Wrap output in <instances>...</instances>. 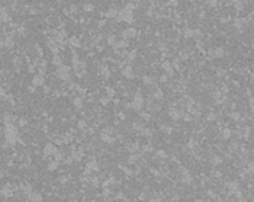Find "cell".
Returning a JSON list of instances; mask_svg holds the SVG:
<instances>
[{
    "instance_id": "obj_1",
    "label": "cell",
    "mask_w": 254,
    "mask_h": 202,
    "mask_svg": "<svg viewBox=\"0 0 254 202\" xmlns=\"http://www.w3.org/2000/svg\"><path fill=\"white\" fill-rule=\"evenodd\" d=\"M118 19H119V20H127V22H131V20H132V10H131L129 7L121 10V15H119Z\"/></svg>"
},
{
    "instance_id": "obj_2",
    "label": "cell",
    "mask_w": 254,
    "mask_h": 202,
    "mask_svg": "<svg viewBox=\"0 0 254 202\" xmlns=\"http://www.w3.org/2000/svg\"><path fill=\"white\" fill-rule=\"evenodd\" d=\"M122 74L127 77V79H134V77H135V73H134L132 67H125L124 71H122Z\"/></svg>"
},
{
    "instance_id": "obj_3",
    "label": "cell",
    "mask_w": 254,
    "mask_h": 202,
    "mask_svg": "<svg viewBox=\"0 0 254 202\" xmlns=\"http://www.w3.org/2000/svg\"><path fill=\"white\" fill-rule=\"evenodd\" d=\"M122 34H124V38H134L136 32H135V29L129 28V29H125V31H124Z\"/></svg>"
},
{
    "instance_id": "obj_4",
    "label": "cell",
    "mask_w": 254,
    "mask_h": 202,
    "mask_svg": "<svg viewBox=\"0 0 254 202\" xmlns=\"http://www.w3.org/2000/svg\"><path fill=\"white\" fill-rule=\"evenodd\" d=\"M209 54H211V55H213V57H222V55H224V50H222V48L211 50V51H209Z\"/></svg>"
},
{
    "instance_id": "obj_5",
    "label": "cell",
    "mask_w": 254,
    "mask_h": 202,
    "mask_svg": "<svg viewBox=\"0 0 254 202\" xmlns=\"http://www.w3.org/2000/svg\"><path fill=\"white\" fill-rule=\"evenodd\" d=\"M32 83H34L35 86H42V84H44V77L42 76H35Z\"/></svg>"
},
{
    "instance_id": "obj_6",
    "label": "cell",
    "mask_w": 254,
    "mask_h": 202,
    "mask_svg": "<svg viewBox=\"0 0 254 202\" xmlns=\"http://www.w3.org/2000/svg\"><path fill=\"white\" fill-rule=\"evenodd\" d=\"M54 153H55V147L52 144L45 145V154H54Z\"/></svg>"
},
{
    "instance_id": "obj_7",
    "label": "cell",
    "mask_w": 254,
    "mask_h": 202,
    "mask_svg": "<svg viewBox=\"0 0 254 202\" xmlns=\"http://www.w3.org/2000/svg\"><path fill=\"white\" fill-rule=\"evenodd\" d=\"M142 106V99L139 98V96H136V101H134V108L135 109H139Z\"/></svg>"
},
{
    "instance_id": "obj_8",
    "label": "cell",
    "mask_w": 254,
    "mask_h": 202,
    "mask_svg": "<svg viewBox=\"0 0 254 202\" xmlns=\"http://www.w3.org/2000/svg\"><path fill=\"white\" fill-rule=\"evenodd\" d=\"M31 201H34V202H39V201H42V196L39 194H34L32 196H31Z\"/></svg>"
},
{
    "instance_id": "obj_9",
    "label": "cell",
    "mask_w": 254,
    "mask_h": 202,
    "mask_svg": "<svg viewBox=\"0 0 254 202\" xmlns=\"http://www.w3.org/2000/svg\"><path fill=\"white\" fill-rule=\"evenodd\" d=\"M70 44H71V47H78V45H80V41L77 39L76 36H73V38L70 39Z\"/></svg>"
},
{
    "instance_id": "obj_10",
    "label": "cell",
    "mask_w": 254,
    "mask_h": 202,
    "mask_svg": "<svg viewBox=\"0 0 254 202\" xmlns=\"http://www.w3.org/2000/svg\"><path fill=\"white\" fill-rule=\"evenodd\" d=\"M118 15V10L116 9H109V12H108V17H115Z\"/></svg>"
},
{
    "instance_id": "obj_11",
    "label": "cell",
    "mask_w": 254,
    "mask_h": 202,
    "mask_svg": "<svg viewBox=\"0 0 254 202\" xmlns=\"http://www.w3.org/2000/svg\"><path fill=\"white\" fill-rule=\"evenodd\" d=\"M163 68H164L166 71H169V73H171V64H170L169 61H166V63H163Z\"/></svg>"
},
{
    "instance_id": "obj_12",
    "label": "cell",
    "mask_w": 254,
    "mask_h": 202,
    "mask_svg": "<svg viewBox=\"0 0 254 202\" xmlns=\"http://www.w3.org/2000/svg\"><path fill=\"white\" fill-rule=\"evenodd\" d=\"M170 115H171V118H173V119H179V118H180V112H177V110H171V112H170Z\"/></svg>"
},
{
    "instance_id": "obj_13",
    "label": "cell",
    "mask_w": 254,
    "mask_h": 202,
    "mask_svg": "<svg viewBox=\"0 0 254 202\" xmlns=\"http://www.w3.org/2000/svg\"><path fill=\"white\" fill-rule=\"evenodd\" d=\"M228 188L229 189H231V191H232V192H235V191H237V182H231V183H228Z\"/></svg>"
},
{
    "instance_id": "obj_14",
    "label": "cell",
    "mask_w": 254,
    "mask_h": 202,
    "mask_svg": "<svg viewBox=\"0 0 254 202\" xmlns=\"http://www.w3.org/2000/svg\"><path fill=\"white\" fill-rule=\"evenodd\" d=\"M222 135H224V138H229V137H231V131H229L228 128H225V129L222 131Z\"/></svg>"
},
{
    "instance_id": "obj_15",
    "label": "cell",
    "mask_w": 254,
    "mask_h": 202,
    "mask_svg": "<svg viewBox=\"0 0 254 202\" xmlns=\"http://www.w3.org/2000/svg\"><path fill=\"white\" fill-rule=\"evenodd\" d=\"M74 105H76V106H81V99H80V98H76V99H74Z\"/></svg>"
},
{
    "instance_id": "obj_16",
    "label": "cell",
    "mask_w": 254,
    "mask_h": 202,
    "mask_svg": "<svg viewBox=\"0 0 254 202\" xmlns=\"http://www.w3.org/2000/svg\"><path fill=\"white\" fill-rule=\"evenodd\" d=\"M215 119H216V115H215V113H209V115H208V121H215Z\"/></svg>"
},
{
    "instance_id": "obj_17",
    "label": "cell",
    "mask_w": 254,
    "mask_h": 202,
    "mask_svg": "<svg viewBox=\"0 0 254 202\" xmlns=\"http://www.w3.org/2000/svg\"><path fill=\"white\" fill-rule=\"evenodd\" d=\"M231 118H234V119H240V113H237V112H232V113H231Z\"/></svg>"
},
{
    "instance_id": "obj_18",
    "label": "cell",
    "mask_w": 254,
    "mask_h": 202,
    "mask_svg": "<svg viewBox=\"0 0 254 202\" xmlns=\"http://www.w3.org/2000/svg\"><path fill=\"white\" fill-rule=\"evenodd\" d=\"M221 161H222V159H221V157H215V159H213V163H215V164H219Z\"/></svg>"
},
{
    "instance_id": "obj_19",
    "label": "cell",
    "mask_w": 254,
    "mask_h": 202,
    "mask_svg": "<svg viewBox=\"0 0 254 202\" xmlns=\"http://www.w3.org/2000/svg\"><path fill=\"white\" fill-rule=\"evenodd\" d=\"M248 170L250 172H254V163L251 161V163H248Z\"/></svg>"
},
{
    "instance_id": "obj_20",
    "label": "cell",
    "mask_w": 254,
    "mask_h": 202,
    "mask_svg": "<svg viewBox=\"0 0 254 202\" xmlns=\"http://www.w3.org/2000/svg\"><path fill=\"white\" fill-rule=\"evenodd\" d=\"M250 108H251V112L254 113V99H251V101H250Z\"/></svg>"
},
{
    "instance_id": "obj_21",
    "label": "cell",
    "mask_w": 254,
    "mask_h": 202,
    "mask_svg": "<svg viewBox=\"0 0 254 202\" xmlns=\"http://www.w3.org/2000/svg\"><path fill=\"white\" fill-rule=\"evenodd\" d=\"M129 160H131V163H135V161L138 160V156H132V157H131Z\"/></svg>"
},
{
    "instance_id": "obj_22",
    "label": "cell",
    "mask_w": 254,
    "mask_h": 202,
    "mask_svg": "<svg viewBox=\"0 0 254 202\" xmlns=\"http://www.w3.org/2000/svg\"><path fill=\"white\" fill-rule=\"evenodd\" d=\"M54 63H55V64H61V58H60V57H55V58H54Z\"/></svg>"
},
{
    "instance_id": "obj_23",
    "label": "cell",
    "mask_w": 254,
    "mask_h": 202,
    "mask_svg": "<svg viewBox=\"0 0 254 202\" xmlns=\"http://www.w3.org/2000/svg\"><path fill=\"white\" fill-rule=\"evenodd\" d=\"M135 55H136L135 52H131V54H129V60H131V61H132V60L135 58Z\"/></svg>"
},
{
    "instance_id": "obj_24",
    "label": "cell",
    "mask_w": 254,
    "mask_h": 202,
    "mask_svg": "<svg viewBox=\"0 0 254 202\" xmlns=\"http://www.w3.org/2000/svg\"><path fill=\"white\" fill-rule=\"evenodd\" d=\"M161 96H163L161 90H157V93H155V98H161Z\"/></svg>"
},
{
    "instance_id": "obj_25",
    "label": "cell",
    "mask_w": 254,
    "mask_h": 202,
    "mask_svg": "<svg viewBox=\"0 0 254 202\" xmlns=\"http://www.w3.org/2000/svg\"><path fill=\"white\" fill-rule=\"evenodd\" d=\"M55 167H57V163H51V164H50V169H51V170H52V169H55Z\"/></svg>"
},
{
    "instance_id": "obj_26",
    "label": "cell",
    "mask_w": 254,
    "mask_h": 202,
    "mask_svg": "<svg viewBox=\"0 0 254 202\" xmlns=\"http://www.w3.org/2000/svg\"><path fill=\"white\" fill-rule=\"evenodd\" d=\"M145 83H151V79H150V77H145Z\"/></svg>"
},
{
    "instance_id": "obj_27",
    "label": "cell",
    "mask_w": 254,
    "mask_h": 202,
    "mask_svg": "<svg viewBox=\"0 0 254 202\" xmlns=\"http://www.w3.org/2000/svg\"><path fill=\"white\" fill-rule=\"evenodd\" d=\"M150 202H160V199H151Z\"/></svg>"
},
{
    "instance_id": "obj_28",
    "label": "cell",
    "mask_w": 254,
    "mask_h": 202,
    "mask_svg": "<svg viewBox=\"0 0 254 202\" xmlns=\"http://www.w3.org/2000/svg\"><path fill=\"white\" fill-rule=\"evenodd\" d=\"M240 202H247V201L244 199V198H240Z\"/></svg>"
},
{
    "instance_id": "obj_29",
    "label": "cell",
    "mask_w": 254,
    "mask_h": 202,
    "mask_svg": "<svg viewBox=\"0 0 254 202\" xmlns=\"http://www.w3.org/2000/svg\"><path fill=\"white\" fill-rule=\"evenodd\" d=\"M70 202H74V201H70Z\"/></svg>"
}]
</instances>
